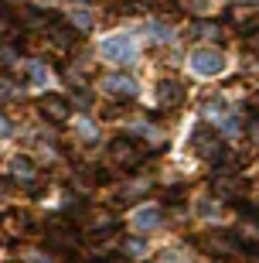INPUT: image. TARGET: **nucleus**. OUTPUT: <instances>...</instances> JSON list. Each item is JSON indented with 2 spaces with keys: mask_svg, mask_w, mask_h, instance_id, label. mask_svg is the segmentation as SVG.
<instances>
[{
  "mask_svg": "<svg viewBox=\"0 0 259 263\" xmlns=\"http://www.w3.org/2000/svg\"><path fill=\"white\" fill-rule=\"evenodd\" d=\"M144 157H147V147L140 144V140L119 137V140H113V144H109V161H113L116 167H123V171L140 167V164H144Z\"/></svg>",
  "mask_w": 259,
  "mask_h": 263,
  "instance_id": "nucleus-1",
  "label": "nucleus"
},
{
  "mask_svg": "<svg viewBox=\"0 0 259 263\" xmlns=\"http://www.w3.org/2000/svg\"><path fill=\"white\" fill-rule=\"evenodd\" d=\"M191 147H194V154L202 157V161H211V164H218L222 157H225V144H222V137L211 134L208 127H198V130H194Z\"/></svg>",
  "mask_w": 259,
  "mask_h": 263,
  "instance_id": "nucleus-2",
  "label": "nucleus"
},
{
  "mask_svg": "<svg viewBox=\"0 0 259 263\" xmlns=\"http://www.w3.org/2000/svg\"><path fill=\"white\" fill-rule=\"evenodd\" d=\"M191 68L198 76H218L225 68V55L218 48H198V51H191Z\"/></svg>",
  "mask_w": 259,
  "mask_h": 263,
  "instance_id": "nucleus-3",
  "label": "nucleus"
},
{
  "mask_svg": "<svg viewBox=\"0 0 259 263\" xmlns=\"http://www.w3.org/2000/svg\"><path fill=\"white\" fill-rule=\"evenodd\" d=\"M154 103L161 109H174V106H181L184 103V86L177 82V79H161L154 89Z\"/></svg>",
  "mask_w": 259,
  "mask_h": 263,
  "instance_id": "nucleus-4",
  "label": "nucleus"
},
{
  "mask_svg": "<svg viewBox=\"0 0 259 263\" xmlns=\"http://www.w3.org/2000/svg\"><path fill=\"white\" fill-rule=\"evenodd\" d=\"M133 38H126V34H116V38H106L103 45H99V55L109 62H130L133 59Z\"/></svg>",
  "mask_w": 259,
  "mask_h": 263,
  "instance_id": "nucleus-5",
  "label": "nucleus"
},
{
  "mask_svg": "<svg viewBox=\"0 0 259 263\" xmlns=\"http://www.w3.org/2000/svg\"><path fill=\"white\" fill-rule=\"evenodd\" d=\"M10 181H17V185H24V188H38L41 185V171L34 164H31L28 157H14V164H10Z\"/></svg>",
  "mask_w": 259,
  "mask_h": 263,
  "instance_id": "nucleus-6",
  "label": "nucleus"
},
{
  "mask_svg": "<svg viewBox=\"0 0 259 263\" xmlns=\"http://www.w3.org/2000/svg\"><path fill=\"white\" fill-rule=\"evenodd\" d=\"M48 45H51V48H75V45H78V31L72 28V24L51 21V24H48Z\"/></svg>",
  "mask_w": 259,
  "mask_h": 263,
  "instance_id": "nucleus-7",
  "label": "nucleus"
},
{
  "mask_svg": "<svg viewBox=\"0 0 259 263\" xmlns=\"http://www.w3.org/2000/svg\"><path fill=\"white\" fill-rule=\"evenodd\" d=\"M103 92H109V96H116V99H133L136 96V82L130 76H106L103 79Z\"/></svg>",
  "mask_w": 259,
  "mask_h": 263,
  "instance_id": "nucleus-8",
  "label": "nucleus"
},
{
  "mask_svg": "<svg viewBox=\"0 0 259 263\" xmlns=\"http://www.w3.org/2000/svg\"><path fill=\"white\" fill-rule=\"evenodd\" d=\"M38 109L45 113V120H51V123H65V120H68V103H65L62 96H55V92L41 96Z\"/></svg>",
  "mask_w": 259,
  "mask_h": 263,
  "instance_id": "nucleus-9",
  "label": "nucleus"
},
{
  "mask_svg": "<svg viewBox=\"0 0 259 263\" xmlns=\"http://www.w3.org/2000/svg\"><path fill=\"white\" fill-rule=\"evenodd\" d=\"M211 192H215V198H239V192H242L239 175H229V171L215 175V181H211Z\"/></svg>",
  "mask_w": 259,
  "mask_h": 263,
  "instance_id": "nucleus-10",
  "label": "nucleus"
},
{
  "mask_svg": "<svg viewBox=\"0 0 259 263\" xmlns=\"http://www.w3.org/2000/svg\"><path fill=\"white\" fill-rule=\"evenodd\" d=\"M202 246H205V250H208L211 256H232V253H235V243H232V239H229V236H225V233L205 236V239H202Z\"/></svg>",
  "mask_w": 259,
  "mask_h": 263,
  "instance_id": "nucleus-11",
  "label": "nucleus"
},
{
  "mask_svg": "<svg viewBox=\"0 0 259 263\" xmlns=\"http://www.w3.org/2000/svg\"><path fill=\"white\" fill-rule=\"evenodd\" d=\"M232 21H235L246 34H249V31H259V7H235L232 10Z\"/></svg>",
  "mask_w": 259,
  "mask_h": 263,
  "instance_id": "nucleus-12",
  "label": "nucleus"
},
{
  "mask_svg": "<svg viewBox=\"0 0 259 263\" xmlns=\"http://www.w3.org/2000/svg\"><path fill=\"white\" fill-rule=\"evenodd\" d=\"M157 222H161V212H157L154 205H150V209H140V212H133V229H136V233H150Z\"/></svg>",
  "mask_w": 259,
  "mask_h": 263,
  "instance_id": "nucleus-13",
  "label": "nucleus"
},
{
  "mask_svg": "<svg viewBox=\"0 0 259 263\" xmlns=\"http://www.w3.org/2000/svg\"><path fill=\"white\" fill-rule=\"evenodd\" d=\"M239 239L249 246H259V219H252V215H246L239 222Z\"/></svg>",
  "mask_w": 259,
  "mask_h": 263,
  "instance_id": "nucleus-14",
  "label": "nucleus"
},
{
  "mask_svg": "<svg viewBox=\"0 0 259 263\" xmlns=\"http://www.w3.org/2000/svg\"><path fill=\"white\" fill-rule=\"evenodd\" d=\"M194 34H198V38L215 41V45H222V41H225V28H222V24H208V21H205V24H198V28H194Z\"/></svg>",
  "mask_w": 259,
  "mask_h": 263,
  "instance_id": "nucleus-15",
  "label": "nucleus"
},
{
  "mask_svg": "<svg viewBox=\"0 0 259 263\" xmlns=\"http://www.w3.org/2000/svg\"><path fill=\"white\" fill-rule=\"evenodd\" d=\"M174 4H177V10L194 14V17H202L205 10H208V0H174Z\"/></svg>",
  "mask_w": 259,
  "mask_h": 263,
  "instance_id": "nucleus-16",
  "label": "nucleus"
},
{
  "mask_svg": "<svg viewBox=\"0 0 259 263\" xmlns=\"http://www.w3.org/2000/svg\"><path fill=\"white\" fill-rule=\"evenodd\" d=\"M72 28L89 31V28H92V14H89L86 7H75V10H72Z\"/></svg>",
  "mask_w": 259,
  "mask_h": 263,
  "instance_id": "nucleus-17",
  "label": "nucleus"
},
{
  "mask_svg": "<svg viewBox=\"0 0 259 263\" xmlns=\"http://www.w3.org/2000/svg\"><path fill=\"white\" fill-rule=\"evenodd\" d=\"M21 89H17V82L10 76H0V99H10V96H17Z\"/></svg>",
  "mask_w": 259,
  "mask_h": 263,
  "instance_id": "nucleus-18",
  "label": "nucleus"
},
{
  "mask_svg": "<svg viewBox=\"0 0 259 263\" xmlns=\"http://www.w3.org/2000/svg\"><path fill=\"white\" fill-rule=\"evenodd\" d=\"M225 130H229V134H242V130H246V123H242L235 113H225Z\"/></svg>",
  "mask_w": 259,
  "mask_h": 263,
  "instance_id": "nucleus-19",
  "label": "nucleus"
},
{
  "mask_svg": "<svg viewBox=\"0 0 259 263\" xmlns=\"http://www.w3.org/2000/svg\"><path fill=\"white\" fill-rule=\"evenodd\" d=\"M225 113V103L222 99H211V103H205V117H222Z\"/></svg>",
  "mask_w": 259,
  "mask_h": 263,
  "instance_id": "nucleus-20",
  "label": "nucleus"
},
{
  "mask_svg": "<svg viewBox=\"0 0 259 263\" xmlns=\"http://www.w3.org/2000/svg\"><path fill=\"white\" fill-rule=\"evenodd\" d=\"M150 34H154V41H167L171 38V28L167 24H150Z\"/></svg>",
  "mask_w": 259,
  "mask_h": 263,
  "instance_id": "nucleus-21",
  "label": "nucleus"
},
{
  "mask_svg": "<svg viewBox=\"0 0 259 263\" xmlns=\"http://www.w3.org/2000/svg\"><path fill=\"white\" fill-rule=\"evenodd\" d=\"M246 134H249V144L259 147V120H249V123H246Z\"/></svg>",
  "mask_w": 259,
  "mask_h": 263,
  "instance_id": "nucleus-22",
  "label": "nucleus"
},
{
  "mask_svg": "<svg viewBox=\"0 0 259 263\" xmlns=\"http://www.w3.org/2000/svg\"><path fill=\"white\" fill-rule=\"evenodd\" d=\"M246 48H249L252 55H259V31H249V34H246Z\"/></svg>",
  "mask_w": 259,
  "mask_h": 263,
  "instance_id": "nucleus-23",
  "label": "nucleus"
},
{
  "mask_svg": "<svg viewBox=\"0 0 259 263\" xmlns=\"http://www.w3.org/2000/svg\"><path fill=\"white\" fill-rule=\"evenodd\" d=\"M147 246H144V239H126V253H133V256H140Z\"/></svg>",
  "mask_w": 259,
  "mask_h": 263,
  "instance_id": "nucleus-24",
  "label": "nucleus"
},
{
  "mask_svg": "<svg viewBox=\"0 0 259 263\" xmlns=\"http://www.w3.org/2000/svg\"><path fill=\"white\" fill-rule=\"evenodd\" d=\"M31 82H45V65L41 62H31Z\"/></svg>",
  "mask_w": 259,
  "mask_h": 263,
  "instance_id": "nucleus-25",
  "label": "nucleus"
},
{
  "mask_svg": "<svg viewBox=\"0 0 259 263\" xmlns=\"http://www.w3.org/2000/svg\"><path fill=\"white\" fill-rule=\"evenodd\" d=\"M161 263H188V260H181L177 250H167V253H161Z\"/></svg>",
  "mask_w": 259,
  "mask_h": 263,
  "instance_id": "nucleus-26",
  "label": "nucleus"
},
{
  "mask_svg": "<svg viewBox=\"0 0 259 263\" xmlns=\"http://www.w3.org/2000/svg\"><path fill=\"white\" fill-rule=\"evenodd\" d=\"M4 134H10V123H7V117L0 113V137H4Z\"/></svg>",
  "mask_w": 259,
  "mask_h": 263,
  "instance_id": "nucleus-27",
  "label": "nucleus"
},
{
  "mask_svg": "<svg viewBox=\"0 0 259 263\" xmlns=\"http://www.w3.org/2000/svg\"><path fill=\"white\" fill-rule=\"evenodd\" d=\"M249 106H252V113H256V120H259V92H252V103H249Z\"/></svg>",
  "mask_w": 259,
  "mask_h": 263,
  "instance_id": "nucleus-28",
  "label": "nucleus"
},
{
  "mask_svg": "<svg viewBox=\"0 0 259 263\" xmlns=\"http://www.w3.org/2000/svg\"><path fill=\"white\" fill-rule=\"evenodd\" d=\"M7 192H10V181H7V178H0V195H7Z\"/></svg>",
  "mask_w": 259,
  "mask_h": 263,
  "instance_id": "nucleus-29",
  "label": "nucleus"
},
{
  "mask_svg": "<svg viewBox=\"0 0 259 263\" xmlns=\"http://www.w3.org/2000/svg\"><path fill=\"white\" fill-rule=\"evenodd\" d=\"M252 260H256V263H259V246H252Z\"/></svg>",
  "mask_w": 259,
  "mask_h": 263,
  "instance_id": "nucleus-30",
  "label": "nucleus"
},
{
  "mask_svg": "<svg viewBox=\"0 0 259 263\" xmlns=\"http://www.w3.org/2000/svg\"><path fill=\"white\" fill-rule=\"evenodd\" d=\"M106 263H130V260H106Z\"/></svg>",
  "mask_w": 259,
  "mask_h": 263,
  "instance_id": "nucleus-31",
  "label": "nucleus"
}]
</instances>
